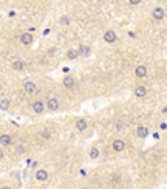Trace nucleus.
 <instances>
[{"label": "nucleus", "instance_id": "f257e3e1", "mask_svg": "<svg viewBox=\"0 0 167 189\" xmlns=\"http://www.w3.org/2000/svg\"><path fill=\"white\" fill-rule=\"evenodd\" d=\"M23 90H25L26 94H34L37 92V87L34 82H30V81H28V82H25V85H23Z\"/></svg>", "mask_w": 167, "mask_h": 189}, {"label": "nucleus", "instance_id": "f03ea898", "mask_svg": "<svg viewBox=\"0 0 167 189\" xmlns=\"http://www.w3.org/2000/svg\"><path fill=\"white\" fill-rule=\"evenodd\" d=\"M45 105H46L50 110L54 112V110H57V109H59V101L56 99V98H50V99L46 101V104H45Z\"/></svg>", "mask_w": 167, "mask_h": 189}, {"label": "nucleus", "instance_id": "7ed1b4c3", "mask_svg": "<svg viewBox=\"0 0 167 189\" xmlns=\"http://www.w3.org/2000/svg\"><path fill=\"white\" fill-rule=\"evenodd\" d=\"M104 40H105V42H108V44L115 42V40H116V33L111 31V30L105 31V33H104Z\"/></svg>", "mask_w": 167, "mask_h": 189}, {"label": "nucleus", "instance_id": "20e7f679", "mask_svg": "<svg viewBox=\"0 0 167 189\" xmlns=\"http://www.w3.org/2000/svg\"><path fill=\"white\" fill-rule=\"evenodd\" d=\"M153 19L155 20H163L164 19V8L158 6V8L153 9Z\"/></svg>", "mask_w": 167, "mask_h": 189}, {"label": "nucleus", "instance_id": "39448f33", "mask_svg": "<svg viewBox=\"0 0 167 189\" xmlns=\"http://www.w3.org/2000/svg\"><path fill=\"white\" fill-rule=\"evenodd\" d=\"M125 149V143L122 140H115L113 141V150H116V152H122Z\"/></svg>", "mask_w": 167, "mask_h": 189}, {"label": "nucleus", "instance_id": "423d86ee", "mask_svg": "<svg viewBox=\"0 0 167 189\" xmlns=\"http://www.w3.org/2000/svg\"><path fill=\"white\" fill-rule=\"evenodd\" d=\"M20 40H22L23 45H31L33 44V34L31 33H23L22 37H20Z\"/></svg>", "mask_w": 167, "mask_h": 189}, {"label": "nucleus", "instance_id": "0eeeda50", "mask_svg": "<svg viewBox=\"0 0 167 189\" xmlns=\"http://www.w3.org/2000/svg\"><path fill=\"white\" fill-rule=\"evenodd\" d=\"M36 180H37V181H45V180H48V172H46L45 169H39V171L36 172Z\"/></svg>", "mask_w": 167, "mask_h": 189}, {"label": "nucleus", "instance_id": "6e6552de", "mask_svg": "<svg viewBox=\"0 0 167 189\" xmlns=\"http://www.w3.org/2000/svg\"><path fill=\"white\" fill-rule=\"evenodd\" d=\"M135 75H136L138 78H145V76H147V68H145L144 65H139V67H136Z\"/></svg>", "mask_w": 167, "mask_h": 189}, {"label": "nucleus", "instance_id": "1a4fd4ad", "mask_svg": "<svg viewBox=\"0 0 167 189\" xmlns=\"http://www.w3.org/2000/svg\"><path fill=\"white\" fill-rule=\"evenodd\" d=\"M135 94L138 98H144L145 94H147V89H145L144 85H138L136 89H135Z\"/></svg>", "mask_w": 167, "mask_h": 189}, {"label": "nucleus", "instance_id": "9d476101", "mask_svg": "<svg viewBox=\"0 0 167 189\" xmlns=\"http://www.w3.org/2000/svg\"><path fill=\"white\" fill-rule=\"evenodd\" d=\"M33 110L36 112V113H42L45 110V104L42 102V101H36V102L33 104Z\"/></svg>", "mask_w": 167, "mask_h": 189}, {"label": "nucleus", "instance_id": "9b49d317", "mask_svg": "<svg viewBox=\"0 0 167 189\" xmlns=\"http://www.w3.org/2000/svg\"><path fill=\"white\" fill-rule=\"evenodd\" d=\"M76 127H78V130L85 132V130H87V127H88V124H87V121H85V119H78V121H76Z\"/></svg>", "mask_w": 167, "mask_h": 189}, {"label": "nucleus", "instance_id": "f8f14e48", "mask_svg": "<svg viewBox=\"0 0 167 189\" xmlns=\"http://www.w3.org/2000/svg\"><path fill=\"white\" fill-rule=\"evenodd\" d=\"M0 144L2 146H9L11 144V137L9 135H2V137H0Z\"/></svg>", "mask_w": 167, "mask_h": 189}, {"label": "nucleus", "instance_id": "ddd939ff", "mask_svg": "<svg viewBox=\"0 0 167 189\" xmlns=\"http://www.w3.org/2000/svg\"><path fill=\"white\" fill-rule=\"evenodd\" d=\"M64 85L67 87V89H73V87H74V79L71 76H67L64 79Z\"/></svg>", "mask_w": 167, "mask_h": 189}, {"label": "nucleus", "instance_id": "4468645a", "mask_svg": "<svg viewBox=\"0 0 167 189\" xmlns=\"http://www.w3.org/2000/svg\"><path fill=\"white\" fill-rule=\"evenodd\" d=\"M136 133H138V137H139V138H147L149 130H147V127H139Z\"/></svg>", "mask_w": 167, "mask_h": 189}, {"label": "nucleus", "instance_id": "2eb2a0df", "mask_svg": "<svg viewBox=\"0 0 167 189\" xmlns=\"http://www.w3.org/2000/svg\"><path fill=\"white\" fill-rule=\"evenodd\" d=\"M23 67H25V64L22 62V60H16V62L12 64V70H16V71H22V70H23Z\"/></svg>", "mask_w": 167, "mask_h": 189}, {"label": "nucleus", "instance_id": "dca6fc26", "mask_svg": "<svg viewBox=\"0 0 167 189\" xmlns=\"http://www.w3.org/2000/svg\"><path fill=\"white\" fill-rule=\"evenodd\" d=\"M99 157V149L97 147H91L90 149V158H97Z\"/></svg>", "mask_w": 167, "mask_h": 189}, {"label": "nucleus", "instance_id": "f3484780", "mask_svg": "<svg viewBox=\"0 0 167 189\" xmlns=\"http://www.w3.org/2000/svg\"><path fill=\"white\" fill-rule=\"evenodd\" d=\"M8 107H9V101L8 99H2V101H0V109H2V110H8Z\"/></svg>", "mask_w": 167, "mask_h": 189}, {"label": "nucleus", "instance_id": "a211bd4d", "mask_svg": "<svg viewBox=\"0 0 167 189\" xmlns=\"http://www.w3.org/2000/svg\"><path fill=\"white\" fill-rule=\"evenodd\" d=\"M67 56H68V59H76L79 56V51H76V50H70L68 53H67Z\"/></svg>", "mask_w": 167, "mask_h": 189}, {"label": "nucleus", "instance_id": "6ab92c4d", "mask_svg": "<svg viewBox=\"0 0 167 189\" xmlns=\"http://www.w3.org/2000/svg\"><path fill=\"white\" fill-rule=\"evenodd\" d=\"M81 53H82V55H85V56H88L90 55V48H88V47H85V45H82L81 47Z\"/></svg>", "mask_w": 167, "mask_h": 189}, {"label": "nucleus", "instance_id": "aec40b11", "mask_svg": "<svg viewBox=\"0 0 167 189\" xmlns=\"http://www.w3.org/2000/svg\"><path fill=\"white\" fill-rule=\"evenodd\" d=\"M42 137H44V138H50V137H51V133L48 132V130H44V132H42Z\"/></svg>", "mask_w": 167, "mask_h": 189}, {"label": "nucleus", "instance_id": "412c9836", "mask_svg": "<svg viewBox=\"0 0 167 189\" xmlns=\"http://www.w3.org/2000/svg\"><path fill=\"white\" fill-rule=\"evenodd\" d=\"M68 22H70V19H68V17H62V19H60V23H64V25H67Z\"/></svg>", "mask_w": 167, "mask_h": 189}, {"label": "nucleus", "instance_id": "4be33fe9", "mask_svg": "<svg viewBox=\"0 0 167 189\" xmlns=\"http://www.w3.org/2000/svg\"><path fill=\"white\" fill-rule=\"evenodd\" d=\"M130 3L131 5H139V3H141V0H130Z\"/></svg>", "mask_w": 167, "mask_h": 189}, {"label": "nucleus", "instance_id": "5701e85b", "mask_svg": "<svg viewBox=\"0 0 167 189\" xmlns=\"http://www.w3.org/2000/svg\"><path fill=\"white\" fill-rule=\"evenodd\" d=\"M2 158H3V152H2V150H0V160H2Z\"/></svg>", "mask_w": 167, "mask_h": 189}, {"label": "nucleus", "instance_id": "b1692460", "mask_svg": "<svg viewBox=\"0 0 167 189\" xmlns=\"http://www.w3.org/2000/svg\"><path fill=\"white\" fill-rule=\"evenodd\" d=\"M2 189H11V188H8V186H5V188H2Z\"/></svg>", "mask_w": 167, "mask_h": 189}, {"label": "nucleus", "instance_id": "393cba45", "mask_svg": "<svg viewBox=\"0 0 167 189\" xmlns=\"http://www.w3.org/2000/svg\"><path fill=\"white\" fill-rule=\"evenodd\" d=\"M84 189H87V188H84Z\"/></svg>", "mask_w": 167, "mask_h": 189}]
</instances>
